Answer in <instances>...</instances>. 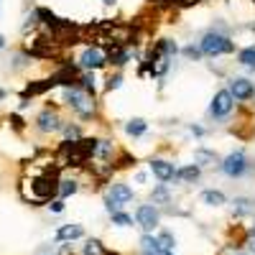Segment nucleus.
<instances>
[{
  "mask_svg": "<svg viewBox=\"0 0 255 255\" xmlns=\"http://www.w3.org/2000/svg\"><path fill=\"white\" fill-rule=\"evenodd\" d=\"M199 49H202L204 56H220V54L235 51V44H232L227 36H222V33H217V31H209V33H204Z\"/></svg>",
  "mask_w": 255,
  "mask_h": 255,
  "instance_id": "f03ea898",
  "label": "nucleus"
},
{
  "mask_svg": "<svg viewBox=\"0 0 255 255\" xmlns=\"http://www.w3.org/2000/svg\"><path fill=\"white\" fill-rule=\"evenodd\" d=\"M92 97H95V95L84 92L82 87H77V84L67 87V102H69V108H72L79 118H92V113H95V102H92Z\"/></svg>",
  "mask_w": 255,
  "mask_h": 255,
  "instance_id": "f257e3e1",
  "label": "nucleus"
},
{
  "mask_svg": "<svg viewBox=\"0 0 255 255\" xmlns=\"http://www.w3.org/2000/svg\"><path fill=\"white\" fill-rule=\"evenodd\" d=\"M140 250H143V255H163V248H161L158 238H151V235L140 238Z\"/></svg>",
  "mask_w": 255,
  "mask_h": 255,
  "instance_id": "f8f14e48",
  "label": "nucleus"
},
{
  "mask_svg": "<svg viewBox=\"0 0 255 255\" xmlns=\"http://www.w3.org/2000/svg\"><path fill=\"white\" fill-rule=\"evenodd\" d=\"M0 49H5V36L0 33Z\"/></svg>",
  "mask_w": 255,
  "mask_h": 255,
  "instance_id": "c85d7f7f",
  "label": "nucleus"
},
{
  "mask_svg": "<svg viewBox=\"0 0 255 255\" xmlns=\"http://www.w3.org/2000/svg\"><path fill=\"white\" fill-rule=\"evenodd\" d=\"M79 64H82L84 69L95 72V69H102L108 61H105V54H102L100 49H84L82 56H79Z\"/></svg>",
  "mask_w": 255,
  "mask_h": 255,
  "instance_id": "0eeeda50",
  "label": "nucleus"
},
{
  "mask_svg": "<svg viewBox=\"0 0 255 255\" xmlns=\"http://www.w3.org/2000/svg\"><path fill=\"white\" fill-rule=\"evenodd\" d=\"M84 255H108V250L102 248L100 240H87V245H84Z\"/></svg>",
  "mask_w": 255,
  "mask_h": 255,
  "instance_id": "a211bd4d",
  "label": "nucleus"
},
{
  "mask_svg": "<svg viewBox=\"0 0 255 255\" xmlns=\"http://www.w3.org/2000/svg\"><path fill=\"white\" fill-rule=\"evenodd\" d=\"M64 135H67V140H79V128L67 125V128H64Z\"/></svg>",
  "mask_w": 255,
  "mask_h": 255,
  "instance_id": "b1692460",
  "label": "nucleus"
},
{
  "mask_svg": "<svg viewBox=\"0 0 255 255\" xmlns=\"http://www.w3.org/2000/svg\"><path fill=\"white\" fill-rule=\"evenodd\" d=\"M158 243H161L163 253L171 250V248H174V235H171V232H161V235H158Z\"/></svg>",
  "mask_w": 255,
  "mask_h": 255,
  "instance_id": "412c9836",
  "label": "nucleus"
},
{
  "mask_svg": "<svg viewBox=\"0 0 255 255\" xmlns=\"http://www.w3.org/2000/svg\"><path fill=\"white\" fill-rule=\"evenodd\" d=\"M102 3H108V5H115V0H102Z\"/></svg>",
  "mask_w": 255,
  "mask_h": 255,
  "instance_id": "c756f323",
  "label": "nucleus"
},
{
  "mask_svg": "<svg viewBox=\"0 0 255 255\" xmlns=\"http://www.w3.org/2000/svg\"><path fill=\"white\" fill-rule=\"evenodd\" d=\"M135 222L148 232V230H153L158 225V209L153 204H140L138 212H135Z\"/></svg>",
  "mask_w": 255,
  "mask_h": 255,
  "instance_id": "39448f33",
  "label": "nucleus"
},
{
  "mask_svg": "<svg viewBox=\"0 0 255 255\" xmlns=\"http://www.w3.org/2000/svg\"><path fill=\"white\" fill-rule=\"evenodd\" d=\"M36 128L41 133H56L61 128V120H59V115L54 110H44V113H38V118H36Z\"/></svg>",
  "mask_w": 255,
  "mask_h": 255,
  "instance_id": "6e6552de",
  "label": "nucleus"
},
{
  "mask_svg": "<svg viewBox=\"0 0 255 255\" xmlns=\"http://www.w3.org/2000/svg\"><path fill=\"white\" fill-rule=\"evenodd\" d=\"M174 179H179V181H184V184H194V181L199 179V166L194 163V166H184V168H179V171L174 174Z\"/></svg>",
  "mask_w": 255,
  "mask_h": 255,
  "instance_id": "ddd939ff",
  "label": "nucleus"
},
{
  "mask_svg": "<svg viewBox=\"0 0 255 255\" xmlns=\"http://www.w3.org/2000/svg\"><path fill=\"white\" fill-rule=\"evenodd\" d=\"M238 59H240V64H243V67H250V69H253V67H255V46H248V49H243Z\"/></svg>",
  "mask_w": 255,
  "mask_h": 255,
  "instance_id": "f3484780",
  "label": "nucleus"
},
{
  "mask_svg": "<svg viewBox=\"0 0 255 255\" xmlns=\"http://www.w3.org/2000/svg\"><path fill=\"white\" fill-rule=\"evenodd\" d=\"M145 128H148V125H145L143 118H133L130 123L125 125V133H128V135H133V138H140V135L145 133Z\"/></svg>",
  "mask_w": 255,
  "mask_h": 255,
  "instance_id": "2eb2a0df",
  "label": "nucleus"
},
{
  "mask_svg": "<svg viewBox=\"0 0 255 255\" xmlns=\"http://www.w3.org/2000/svg\"><path fill=\"white\" fill-rule=\"evenodd\" d=\"M230 95H232V100H240V102H248L253 95H255V84L250 82V79H232V84H230Z\"/></svg>",
  "mask_w": 255,
  "mask_h": 255,
  "instance_id": "423d86ee",
  "label": "nucleus"
},
{
  "mask_svg": "<svg viewBox=\"0 0 255 255\" xmlns=\"http://www.w3.org/2000/svg\"><path fill=\"white\" fill-rule=\"evenodd\" d=\"M153 199H156V202H163V204H166V202H168V191H166L163 186L153 189Z\"/></svg>",
  "mask_w": 255,
  "mask_h": 255,
  "instance_id": "393cba45",
  "label": "nucleus"
},
{
  "mask_svg": "<svg viewBox=\"0 0 255 255\" xmlns=\"http://www.w3.org/2000/svg\"><path fill=\"white\" fill-rule=\"evenodd\" d=\"M194 161H197V166H212V163H217V153L215 151H204V148H197Z\"/></svg>",
  "mask_w": 255,
  "mask_h": 255,
  "instance_id": "dca6fc26",
  "label": "nucleus"
},
{
  "mask_svg": "<svg viewBox=\"0 0 255 255\" xmlns=\"http://www.w3.org/2000/svg\"><path fill=\"white\" fill-rule=\"evenodd\" d=\"M250 248L255 250V227H253V232H250Z\"/></svg>",
  "mask_w": 255,
  "mask_h": 255,
  "instance_id": "cd10ccee",
  "label": "nucleus"
},
{
  "mask_svg": "<svg viewBox=\"0 0 255 255\" xmlns=\"http://www.w3.org/2000/svg\"><path fill=\"white\" fill-rule=\"evenodd\" d=\"M113 222H115V225H120V227H130V225H133V217H128L125 212H120V209H118V212H113Z\"/></svg>",
  "mask_w": 255,
  "mask_h": 255,
  "instance_id": "aec40b11",
  "label": "nucleus"
},
{
  "mask_svg": "<svg viewBox=\"0 0 255 255\" xmlns=\"http://www.w3.org/2000/svg\"><path fill=\"white\" fill-rule=\"evenodd\" d=\"M166 255H174V253H168V250H166Z\"/></svg>",
  "mask_w": 255,
  "mask_h": 255,
  "instance_id": "7c9ffc66",
  "label": "nucleus"
},
{
  "mask_svg": "<svg viewBox=\"0 0 255 255\" xmlns=\"http://www.w3.org/2000/svg\"><path fill=\"white\" fill-rule=\"evenodd\" d=\"M105 199H110V202H118V204L123 207L125 202H130V199H133V189L128 186V184H113L110 194L105 197Z\"/></svg>",
  "mask_w": 255,
  "mask_h": 255,
  "instance_id": "9d476101",
  "label": "nucleus"
},
{
  "mask_svg": "<svg viewBox=\"0 0 255 255\" xmlns=\"http://www.w3.org/2000/svg\"><path fill=\"white\" fill-rule=\"evenodd\" d=\"M49 207H51V212H64V202L61 199H54Z\"/></svg>",
  "mask_w": 255,
  "mask_h": 255,
  "instance_id": "bb28decb",
  "label": "nucleus"
},
{
  "mask_svg": "<svg viewBox=\"0 0 255 255\" xmlns=\"http://www.w3.org/2000/svg\"><path fill=\"white\" fill-rule=\"evenodd\" d=\"M151 171H153V176H156L161 184H166V181L174 179L176 168H174V163H168V161H163V158H156V161H151Z\"/></svg>",
  "mask_w": 255,
  "mask_h": 255,
  "instance_id": "1a4fd4ad",
  "label": "nucleus"
},
{
  "mask_svg": "<svg viewBox=\"0 0 255 255\" xmlns=\"http://www.w3.org/2000/svg\"><path fill=\"white\" fill-rule=\"evenodd\" d=\"M250 212V202L248 199H238L235 202V215H248Z\"/></svg>",
  "mask_w": 255,
  "mask_h": 255,
  "instance_id": "4be33fe9",
  "label": "nucleus"
},
{
  "mask_svg": "<svg viewBox=\"0 0 255 255\" xmlns=\"http://www.w3.org/2000/svg\"><path fill=\"white\" fill-rule=\"evenodd\" d=\"M202 202L209 204V207H222L225 204V194L217 191V189H207V191H202Z\"/></svg>",
  "mask_w": 255,
  "mask_h": 255,
  "instance_id": "4468645a",
  "label": "nucleus"
},
{
  "mask_svg": "<svg viewBox=\"0 0 255 255\" xmlns=\"http://www.w3.org/2000/svg\"><path fill=\"white\" fill-rule=\"evenodd\" d=\"M184 56H186V59H202L204 54H202V49H197V46H186V49H184Z\"/></svg>",
  "mask_w": 255,
  "mask_h": 255,
  "instance_id": "5701e85b",
  "label": "nucleus"
},
{
  "mask_svg": "<svg viewBox=\"0 0 255 255\" xmlns=\"http://www.w3.org/2000/svg\"><path fill=\"white\" fill-rule=\"evenodd\" d=\"M82 235H84L82 225H61V227L56 230V240H59V243H64V240H79Z\"/></svg>",
  "mask_w": 255,
  "mask_h": 255,
  "instance_id": "9b49d317",
  "label": "nucleus"
},
{
  "mask_svg": "<svg viewBox=\"0 0 255 255\" xmlns=\"http://www.w3.org/2000/svg\"><path fill=\"white\" fill-rule=\"evenodd\" d=\"M120 82H123V77L118 74V77H110V82H108V90H118L120 87Z\"/></svg>",
  "mask_w": 255,
  "mask_h": 255,
  "instance_id": "a878e982",
  "label": "nucleus"
},
{
  "mask_svg": "<svg viewBox=\"0 0 255 255\" xmlns=\"http://www.w3.org/2000/svg\"><path fill=\"white\" fill-rule=\"evenodd\" d=\"M232 105H235V102H232L230 90H220L215 95V100H212V105H209V115L215 120H222V118H227L232 113Z\"/></svg>",
  "mask_w": 255,
  "mask_h": 255,
  "instance_id": "20e7f679",
  "label": "nucleus"
},
{
  "mask_svg": "<svg viewBox=\"0 0 255 255\" xmlns=\"http://www.w3.org/2000/svg\"><path fill=\"white\" fill-rule=\"evenodd\" d=\"M77 189H79L77 181H61L59 184V194L61 197H69V194H77Z\"/></svg>",
  "mask_w": 255,
  "mask_h": 255,
  "instance_id": "6ab92c4d",
  "label": "nucleus"
},
{
  "mask_svg": "<svg viewBox=\"0 0 255 255\" xmlns=\"http://www.w3.org/2000/svg\"><path fill=\"white\" fill-rule=\"evenodd\" d=\"M222 171L232 179H240L250 171V161L245 156V151H235V153H230L225 161H222Z\"/></svg>",
  "mask_w": 255,
  "mask_h": 255,
  "instance_id": "7ed1b4c3",
  "label": "nucleus"
}]
</instances>
